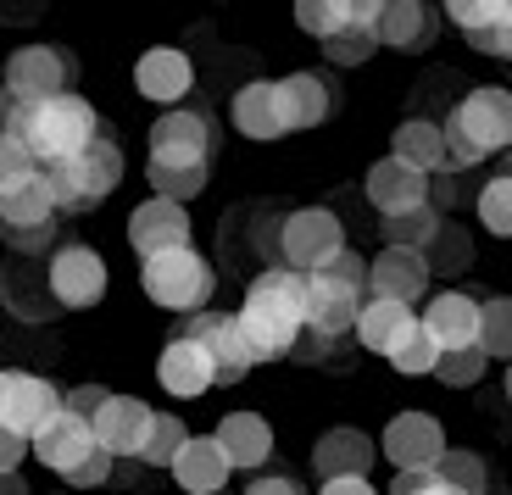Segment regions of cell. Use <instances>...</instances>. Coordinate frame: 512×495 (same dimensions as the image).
<instances>
[{"mask_svg":"<svg viewBox=\"0 0 512 495\" xmlns=\"http://www.w3.org/2000/svg\"><path fill=\"white\" fill-rule=\"evenodd\" d=\"M56 412H62V390H56L45 373H28V368L6 373V395H0V423H6V429L34 440Z\"/></svg>","mask_w":512,"mask_h":495,"instance_id":"12","label":"cell"},{"mask_svg":"<svg viewBox=\"0 0 512 495\" xmlns=\"http://www.w3.org/2000/svg\"><path fill=\"white\" fill-rule=\"evenodd\" d=\"M45 273H51V295H56L62 312H90V306H101L106 301V279H112L106 262H101V251H95V245H78V240L56 245L51 262H45Z\"/></svg>","mask_w":512,"mask_h":495,"instance_id":"7","label":"cell"},{"mask_svg":"<svg viewBox=\"0 0 512 495\" xmlns=\"http://www.w3.org/2000/svg\"><path fill=\"white\" fill-rule=\"evenodd\" d=\"M140 284H145V301L162 306V312H206L212 306V290H218V273L195 245H173V251H156L140 256Z\"/></svg>","mask_w":512,"mask_h":495,"instance_id":"4","label":"cell"},{"mask_svg":"<svg viewBox=\"0 0 512 495\" xmlns=\"http://www.w3.org/2000/svg\"><path fill=\"white\" fill-rule=\"evenodd\" d=\"M212 434H218L223 457L234 462V473H256L273 457V423L262 412H223V423Z\"/></svg>","mask_w":512,"mask_h":495,"instance_id":"28","label":"cell"},{"mask_svg":"<svg viewBox=\"0 0 512 495\" xmlns=\"http://www.w3.org/2000/svg\"><path fill=\"white\" fill-rule=\"evenodd\" d=\"M423 334L440 345V351H462V345H479V301L468 290H446L429 295L423 306Z\"/></svg>","mask_w":512,"mask_h":495,"instance_id":"25","label":"cell"},{"mask_svg":"<svg viewBox=\"0 0 512 495\" xmlns=\"http://www.w3.org/2000/svg\"><path fill=\"white\" fill-rule=\"evenodd\" d=\"M318 273H329V279H340V284H357V290H368V262H362L351 245H340V251H334L329 262L318 267Z\"/></svg>","mask_w":512,"mask_h":495,"instance_id":"47","label":"cell"},{"mask_svg":"<svg viewBox=\"0 0 512 495\" xmlns=\"http://www.w3.org/2000/svg\"><path fill=\"white\" fill-rule=\"evenodd\" d=\"M440 12L451 17V23L468 34V28H485V23H496L501 17V0H440Z\"/></svg>","mask_w":512,"mask_h":495,"instance_id":"45","label":"cell"},{"mask_svg":"<svg viewBox=\"0 0 512 495\" xmlns=\"http://www.w3.org/2000/svg\"><path fill=\"white\" fill-rule=\"evenodd\" d=\"M179 334H190V340H201L206 351H212V362H218V390L223 384H240L245 373L256 368L251 340H245V329H240L234 312H212V306H206V312H190Z\"/></svg>","mask_w":512,"mask_h":495,"instance_id":"9","label":"cell"},{"mask_svg":"<svg viewBox=\"0 0 512 495\" xmlns=\"http://www.w3.org/2000/svg\"><path fill=\"white\" fill-rule=\"evenodd\" d=\"M435 362H440V345L423 334V323H418V334H412V340L390 356V368L407 373V379H429V373H435Z\"/></svg>","mask_w":512,"mask_h":495,"instance_id":"41","label":"cell"},{"mask_svg":"<svg viewBox=\"0 0 512 495\" xmlns=\"http://www.w3.org/2000/svg\"><path fill=\"white\" fill-rule=\"evenodd\" d=\"M0 240L12 256H39V251H56V223L45 229H17V223H0Z\"/></svg>","mask_w":512,"mask_h":495,"instance_id":"44","label":"cell"},{"mask_svg":"<svg viewBox=\"0 0 512 495\" xmlns=\"http://www.w3.org/2000/svg\"><path fill=\"white\" fill-rule=\"evenodd\" d=\"M440 17L446 12L429 0H384L373 17V39L390 51H429V39L440 34Z\"/></svg>","mask_w":512,"mask_h":495,"instance_id":"23","label":"cell"},{"mask_svg":"<svg viewBox=\"0 0 512 495\" xmlns=\"http://www.w3.org/2000/svg\"><path fill=\"white\" fill-rule=\"evenodd\" d=\"M379 223H384V245H401V251H429L446 217H440L435 206H407V212L379 217Z\"/></svg>","mask_w":512,"mask_h":495,"instance_id":"33","label":"cell"},{"mask_svg":"<svg viewBox=\"0 0 512 495\" xmlns=\"http://www.w3.org/2000/svg\"><path fill=\"white\" fill-rule=\"evenodd\" d=\"M362 190H368V206L379 217H396V212H407V206H429V173L407 167L401 156H384V162L368 167Z\"/></svg>","mask_w":512,"mask_h":495,"instance_id":"24","label":"cell"},{"mask_svg":"<svg viewBox=\"0 0 512 495\" xmlns=\"http://www.w3.org/2000/svg\"><path fill=\"white\" fill-rule=\"evenodd\" d=\"M490 368V356L479 351V345H462V351H440L435 362V379L446 384V390H468V384H479Z\"/></svg>","mask_w":512,"mask_h":495,"instance_id":"38","label":"cell"},{"mask_svg":"<svg viewBox=\"0 0 512 495\" xmlns=\"http://www.w3.org/2000/svg\"><path fill=\"white\" fill-rule=\"evenodd\" d=\"M90 451H95V423H90V418H78V412H67V407L34 434V457L45 462L56 479H62L67 468H78V462L90 457Z\"/></svg>","mask_w":512,"mask_h":495,"instance_id":"26","label":"cell"},{"mask_svg":"<svg viewBox=\"0 0 512 495\" xmlns=\"http://www.w3.org/2000/svg\"><path fill=\"white\" fill-rule=\"evenodd\" d=\"M379 451L390 468H435L446 457V423L435 412H396L379 434Z\"/></svg>","mask_w":512,"mask_h":495,"instance_id":"10","label":"cell"},{"mask_svg":"<svg viewBox=\"0 0 512 495\" xmlns=\"http://www.w3.org/2000/svg\"><path fill=\"white\" fill-rule=\"evenodd\" d=\"M112 468H117V457L95 445V451H90L84 462H78V468H67V473H62V484H67V490H101V484L112 479Z\"/></svg>","mask_w":512,"mask_h":495,"instance_id":"43","label":"cell"},{"mask_svg":"<svg viewBox=\"0 0 512 495\" xmlns=\"http://www.w3.org/2000/svg\"><path fill=\"white\" fill-rule=\"evenodd\" d=\"M412 495H462V490H451L446 479H423V484H418V490H412Z\"/></svg>","mask_w":512,"mask_h":495,"instance_id":"54","label":"cell"},{"mask_svg":"<svg viewBox=\"0 0 512 495\" xmlns=\"http://www.w3.org/2000/svg\"><path fill=\"white\" fill-rule=\"evenodd\" d=\"M134 89H140L151 106H179L195 89V62L179 51V45H151V51L134 62Z\"/></svg>","mask_w":512,"mask_h":495,"instance_id":"17","label":"cell"},{"mask_svg":"<svg viewBox=\"0 0 512 495\" xmlns=\"http://www.w3.org/2000/svg\"><path fill=\"white\" fill-rule=\"evenodd\" d=\"M429 256L423 251H401V245H384L379 256L368 262V295H390V301L418 306L429 295Z\"/></svg>","mask_w":512,"mask_h":495,"instance_id":"21","label":"cell"},{"mask_svg":"<svg viewBox=\"0 0 512 495\" xmlns=\"http://www.w3.org/2000/svg\"><path fill=\"white\" fill-rule=\"evenodd\" d=\"M474 212H479V229L496 234V240H512V178L507 173H490L485 190L474 195Z\"/></svg>","mask_w":512,"mask_h":495,"instance_id":"34","label":"cell"},{"mask_svg":"<svg viewBox=\"0 0 512 495\" xmlns=\"http://www.w3.org/2000/svg\"><path fill=\"white\" fill-rule=\"evenodd\" d=\"M496 56H501V62H512V23H507V17H501V51Z\"/></svg>","mask_w":512,"mask_h":495,"instance_id":"55","label":"cell"},{"mask_svg":"<svg viewBox=\"0 0 512 495\" xmlns=\"http://www.w3.org/2000/svg\"><path fill=\"white\" fill-rule=\"evenodd\" d=\"M490 162H496V173H507V178H512V151H501V156H490Z\"/></svg>","mask_w":512,"mask_h":495,"instance_id":"56","label":"cell"},{"mask_svg":"<svg viewBox=\"0 0 512 495\" xmlns=\"http://www.w3.org/2000/svg\"><path fill=\"white\" fill-rule=\"evenodd\" d=\"M429 273H462V267L474 262V240L457 229V223H440V234H435V245H429Z\"/></svg>","mask_w":512,"mask_h":495,"instance_id":"39","label":"cell"},{"mask_svg":"<svg viewBox=\"0 0 512 495\" xmlns=\"http://www.w3.org/2000/svg\"><path fill=\"white\" fill-rule=\"evenodd\" d=\"M485 495H490V490H485Z\"/></svg>","mask_w":512,"mask_h":495,"instance_id":"60","label":"cell"},{"mask_svg":"<svg viewBox=\"0 0 512 495\" xmlns=\"http://www.w3.org/2000/svg\"><path fill=\"white\" fill-rule=\"evenodd\" d=\"M373 457H379V445H373L362 429L340 423V429H323V434H318V445H312V473H318V479L373 473Z\"/></svg>","mask_w":512,"mask_h":495,"instance_id":"27","label":"cell"},{"mask_svg":"<svg viewBox=\"0 0 512 495\" xmlns=\"http://www.w3.org/2000/svg\"><path fill=\"white\" fill-rule=\"evenodd\" d=\"M279 84V112H284V128L290 134H307V128H323L334 117V101H340V89H334L329 73H312V67H301V73L290 78H273Z\"/></svg>","mask_w":512,"mask_h":495,"instance_id":"15","label":"cell"},{"mask_svg":"<svg viewBox=\"0 0 512 495\" xmlns=\"http://www.w3.org/2000/svg\"><path fill=\"white\" fill-rule=\"evenodd\" d=\"M106 395H112L106 384H73V390H62V407H67V412H78V418H90V423H95V412L106 407Z\"/></svg>","mask_w":512,"mask_h":495,"instance_id":"48","label":"cell"},{"mask_svg":"<svg viewBox=\"0 0 512 495\" xmlns=\"http://www.w3.org/2000/svg\"><path fill=\"white\" fill-rule=\"evenodd\" d=\"M318 495H379V490H373L368 473H346V479H323Z\"/></svg>","mask_w":512,"mask_h":495,"instance_id":"52","label":"cell"},{"mask_svg":"<svg viewBox=\"0 0 512 495\" xmlns=\"http://www.w3.org/2000/svg\"><path fill=\"white\" fill-rule=\"evenodd\" d=\"M240 329L251 340V356L256 368L262 362H284L295 356L301 334H307V273H295V267H268V273H256L245 284V301H240Z\"/></svg>","mask_w":512,"mask_h":495,"instance_id":"2","label":"cell"},{"mask_svg":"<svg viewBox=\"0 0 512 495\" xmlns=\"http://www.w3.org/2000/svg\"><path fill=\"white\" fill-rule=\"evenodd\" d=\"M167 473H173V484L184 495H223V484L234 479V462L223 457L218 434H190L179 445V457L167 462Z\"/></svg>","mask_w":512,"mask_h":495,"instance_id":"18","label":"cell"},{"mask_svg":"<svg viewBox=\"0 0 512 495\" xmlns=\"http://www.w3.org/2000/svg\"><path fill=\"white\" fill-rule=\"evenodd\" d=\"M384 0H329V12L340 28H373V17H379Z\"/></svg>","mask_w":512,"mask_h":495,"instance_id":"49","label":"cell"},{"mask_svg":"<svg viewBox=\"0 0 512 495\" xmlns=\"http://www.w3.org/2000/svg\"><path fill=\"white\" fill-rule=\"evenodd\" d=\"M0 134L23 140L39 167H56L101 140V112L78 89H62L51 101H17L12 89L0 84Z\"/></svg>","mask_w":512,"mask_h":495,"instance_id":"1","label":"cell"},{"mask_svg":"<svg viewBox=\"0 0 512 495\" xmlns=\"http://www.w3.org/2000/svg\"><path fill=\"white\" fill-rule=\"evenodd\" d=\"M156 384H162L167 395H179V401H195V395L218 390V362H212V351H206L201 340L173 334V340L162 345V356H156Z\"/></svg>","mask_w":512,"mask_h":495,"instance_id":"13","label":"cell"},{"mask_svg":"<svg viewBox=\"0 0 512 495\" xmlns=\"http://www.w3.org/2000/svg\"><path fill=\"white\" fill-rule=\"evenodd\" d=\"M56 184V201H62V212H95V206L106 201V195L123 184V145H112L101 134L95 145H84L78 156H67V162L45 167Z\"/></svg>","mask_w":512,"mask_h":495,"instance_id":"5","label":"cell"},{"mask_svg":"<svg viewBox=\"0 0 512 495\" xmlns=\"http://www.w3.org/2000/svg\"><path fill=\"white\" fill-rule=\"evenodd\" d=\"M407 167H418V173H451V156H446V123H435V117H407V123L396 128V151Z\"/></svg>","mask_w":512,"mask_h":495,"instance_id":"32","label":"cell"},{"mask_svg":"<svg viewBox=\"0 0 512 495\" xmlns=\"http://www.w3.org/2000/svg\"><path fill=\"white\" fill-rule=\"evenodd\" d=\"M485 462L474 457V451H451L446 445V457L435 462V479H446L451 490H462V495H485Z\"/></svg>","mask_w":512,"mask_h":495,"instance_id":"40","label":"cell"},{"mask_svg":"<svg viewBox=\"0 0 512 495\" xmlns=\"http://www.w3.org/2000/svg\"><path fill=\"white\" fill-rule=\"evenodd\" d=\"M501 17H507V23H512V0H501Z\"/></svg>","mask_w":512,"mask_h":495,"instance_id":"58","label":"cell"},{"mask_svg":"<svg viewBox=\"0 0 512 495\" xmlns=\"http://www.w3.org/2000/svg\"><path fill=\"white\" fill-rule=\"evenodd\" d=\"M145 178H151V195H162V201H195V195L212 184V156L151 151V162H145Z\"/></svg>","mask_w":512,"mask_h":495,"instance_id":"29","label":"cell"},{"mask_svg":"<svg viewBox=\"0 0 512 495\" xmlns=\"http://www.w3.org/2000/svg\"><path fill=\"white\" fill-rule=\"evenodd\" d=\"M28 451H34V440L0 423V473H17V468H23V457H28Z\"/></svg>","mask_w":512,"mask_h":495,"instance_id":"50","label":"cell"},{"mask_svg":"<svg viewBox=\"0 0 512 495\" xmlns=\"http://www.w3.org/2000/svg\"><path fill=\"white\" fill-rule=\"evenodd\" d=\"M0 306L17 323H51L62 312L51 295V273H45L39 256H12V262L0 267Z\"/></svg>","mask_w":512,"mask_h":495,"instance_id":"11","label":"cell"},{"mask_svg":"<svg viewBox=\"0 0 512 495\" xmlns=\"http://www.w3.org/2000/svg\"><path fill=\"white\" fill-rule=\"evenodd\" d=\"M0 495H34L23 473H0Z\"/></svg>","mask_w":512,"mask_h":495,"instance_id":"53","label":"cell"},{"mask_svg":"<svg viewBox=\"0 0 512 495\" xmlns=\"http://www.w3.org/2000/svg\"><path fill=\"white\" fill-rule=\"evenodd\" d=\"M151 151H179V156H212V117L190 106H167L151 123Z\"/></svg>","mask_w":512,"mask_h":495,"instance_id":"31","label":"cell"},{"mask_svg":"<svg viewBox=\"0 0 512 495\" xmlns=\"http://www.w3.org/2000/svg\"><path fill=\"white\" fill-rule=\"evenodd\" d=\"M512 151V89L501 84H479L468 89L446 117V156L451 173L474 162H490V156Z\"/></svg>","mask_w":512,"mask_h":495,"instance_id":"3","label":"cell"},{"mask_svg":"<svg viewBox=\"0 0 512 495\" xmlns=\"http://www.w3.org/2000/svg\"><path fill=\"white\" fill-rule=\"evenodd\" d=\"M501 390H507V407H512V362H507V379H501Z\"/></svg>","mask_w":512,"mask_h":495,"instance_id":"57","label":"cell"},{"mask_svg":"<svg viewBox=\"0 0 512 495\" xmlns=\"http://www.w3.org/2000/svg\"><path fill=\"white\" fill-rule=\"evenodd\" d=\"M229 123L240 140H256V145H273L284 140L290 128H284V112H279V84L273 78H251V84L234 89L229 101Z\"/></svg>","mask_w":512,"mask_h":495,"instance_id":"22","label":"cell"},{"mask_svg":"<svg viewBox=\"0 0 512 495\" xmlns=\"http://www.w3.org/2000/svg\"><path fill=\"white\" fill-rule=\"evenodd\" d=\"M151 423H156V412L145 407L140 395H106V407L95 412V445L112 451L117 462H128V457H140Z\"/></svg>","mask_w":512,"mask_h":495,"instance_id":"20","label":"cell"},{"mask_svg":"<svg viewBox=\"0 0 512 495\" xmlns=\"http://www.w3.org/2000/svg\"><path fill=\"white\" fill-rule=\"evenodd\" d=\"M357 345L362 351H373V356H390L401 351V345L418 334V306H407V301H390V295H368L362 301V312H357Z\"/></svg>","mask_w":512,"mask_h":495,"instance_id":"16","label":"cell"},{"mask_svg":"<svg viewBox=\"0 0 512 495\" xmlns=\"http://www.w3.org/2000/svg\"><path fill=\"white\" fill-rule=\"evenodd\" d=\"M340 245H346V229L329 206H295L279 223V262L295 273H318Z\"/></svg>","mask_w":512,"mask_h":495,"instance_id":"6","label":"cell"},{"mask_svg":"<svg viewBox=\"0 0 512 495\" xmlns=\"http://www.w3.org/2000/svg\"><path fill=\"white\" fill-rule=\"evenodd\" d=\"M190 234H195V223H190V206L184 201H162V195H151V201H140L134 212H128V251H140V256L190 245Z\"/></svg>","mask_w":512,"mask_h":495,"instance_id":"14","label":"cell"},{"mask_svg":"<svg viewBox=\"0 0 512 495\" xmlns=\"http://www.w3.org/2000/svg\"><path fill=\"white\" fill-rule=\"evenodd\" d=\"M184 440H190V423L173 418V412H156L151 434H145V445H140V462H145V468H167V462L179 457Z\"/></svg>","mask_w":512,"mask_h":495,"instance_id":"36","label":"cell"},{"mask_svg":"<svg viewBox=\"0 0 512 495\" xmlns=\"http://www.w3.org/2000/svg\"><path fill=\"white\" fill-rule=\"evenodd\" d=\"M73 73L78 62L62 45H17L6 56V67H0V84L12 89L17 101H51V95L73 89Z\"/></svg>","mask_w":512,"mask_h":495,"instance_id":"8","label":"cell"},{"mask_svg":"<svg viewBox=\"0 0 512 495\" xmlns=\"http://www.w3.org/2000/svg\"><path fill=\"white\" fill-rule=\"evenodd\" d=\"M295 28H301V34H312V39H329L340 23H334L329 0H295Z\"/></svg>","mask_w":512,"mask_h":495,"instance_id":"46","label":"cell"},{"mask_svg":"<svg viewBox=\"0 0 512 495\" xmlns=\"http://www.w3.org/2000/svg\"><path fill=\"white\" fill-rule=\"evenodd\" d=\"M479 351L512 362V295H490V301H479Z\"/></svg>","mask_w":512,"mask_h":495,"instance_id":"35","label":"cell"},{"mask_svg":"<svg viewBox=\"0 0 512 495\" xmlns=\"http://www.w3.org/2000/svg\"><path fill=\"white\" fill-rule=\"evenodd\" d=\"M0 395H6V368H0Z\"/></svg>","mask_w":512,"mask_h":495,"instance_id":"59","label":"cell"},{"mask_svg":"<svg viewBox=\"0 0 512 495\" xmlns=\"http://www.w3.org/2000/svg\"><path fill=\"white\" fill-rule=\"evenodd\" d=\"M318 45H323V62L329 67H362L373 51H379L373 28H334V34L318 39Z\"/></svg>","mask_w":512,"mask_h":495,"instance_id":"37","label":"cell"},{"mask_svg":"<svg viewBox=\"0 0 512 495\" xmlns=\"http://www.w3.org/2000/svg\"><path fill=\"white\" fill-rule=\"evenodd\" d=\"M34 173H39L34 151H28L23 140H12V134H0V195L17 190V184H23V178H34Z\"/></svg>","mask_w":512,"mask_h":495,"instance_id":"42","label":"cell"},{"mask_svg":"<svg viewBox=\"0 0 512 495\" xmlns=\"http://www.w3.org/2000/svg\"><path fill=\"white\" fill-rule=\"evenodd\" d=\"M240 495H301V484L284 479V473H262V479H251Z\"/></svg>","mask_w":512,"mask_h":495,"instance_id":"51","label":"cell"},{"mask_svg":"<svg viewBox=\"0 0 512 495\" xmlns=\"http://www.w3.org/2000/svg\"><path fill=\"white\" fill-rule=\"evenodd\" d=\"M62 217V201H56V184L51 173L39 167L34 178H23L17 190L0 195V223H17V229H45V223H56Z\"/></svg>","mask_w":512,"mask_h":495,"instance_id":"30","label":"cell"},{"mask_svg":"<svg viewBox=\"0 0 512 495\" xmlns=\"http://www.w3.org/2000/svg\"><path fill=\"white\" fill-rule=\"evenodd\" d=\"M362 301H368V290H357V284H340L329 273H307V329L312 334H329V340L351 334Z\"/></svg>","mask_w":512,"mask_h":495,"instance_id":"19","label":"cell"}]
</instances>
